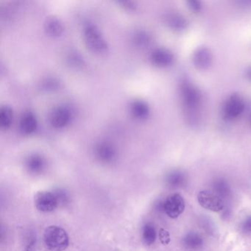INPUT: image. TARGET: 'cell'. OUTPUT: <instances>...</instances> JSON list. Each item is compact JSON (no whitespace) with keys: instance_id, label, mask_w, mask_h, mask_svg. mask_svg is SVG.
I'll return each instance as SVG.
<instances>
[{"instance_id":"1","label":"cell","mask_w":251,"mask_h":251,"mask_svg":"<svg viewBox=\"0 0 251 251\" xmlns=\"http://www.w3.org/2000/svg\"><path fill=\"white\" fill-rule=\"evenodd\" d=\"M44 242L51 251H64L68 248L70 238L67 231L61 227L50 226L45 229Z\"/></svg>"},{"instance_id":"2","label":"cell","mask_w":251,"mask_h":251,"mask_svg":"<svg viewBox=\"0 0 251 251\" xmlns=\"http://www.w3.org/2000/svg\"><path fill=\"white\" fill-rule=\"evenodd\" d=\"M198 201L202 208L214 212H219L225 208L224 200L215 192L201 191L198 194Z\"/></svg>"},{"instance_id":"3","label":"cell","mask_w":251,"mask_h":251,"mask_svg":"<svg viewBox=\"0 0 251 251\" xmlns=\"http://www.w3.org/2000/svg\"><path fill=\"white\" fill-rule=\"evenodd\" d=\"M34 203L36 208L42 212H52L58 205L55 193L50 192H39L35 195Z\"/></svg>"},{"instance_id":"4","label":"cell","mask_w":251,"mask_h":251,"mask_svg":"<svg viewBox=\"0 0 251 251\" xmlns=\"http://www.w3.org/2000/svg\"><path fill=\"white\" fill-rule=\"evenodd\" d=\"M164 211L172 219L178 217L185 209V202L183 197L179 194H173L167 197L164 202Z\"/></svg>"},{"instance_id":"5","label":"cell","mask_w":251,"mask_h":251,"mask_svg":"<svg viewBox=\"0 0 251 251\" xmlns=\"http://www.w3.org/2000/svg\"><path fill=\"white\" fill-rule=\"evenodd\" d=\"M203 243L202 237L195 233H190L186 235L183 239L185 247L189 250L199 249Z\"/></svg>"},{"instance_id":"6","label":"cell","mask_w":251,"mask_h":251,"mask_svg":"<svg viewBox=\"0 0 251 251\" xmlns=\"http://www.w3.org/2000/svg\"><path fill=\"white\" fill-rule=\"evenodd\" d=\"M156 230L155 227L152 224L145 225L142 230V238H143L144 242L147 245H151L155 242L156 239Z\"/></svg>"},{"instance_id":"7","label":"cell","mask_w":251,"mask_h":251,"mask_svg":"<svg viewBox=\"0 0 251 251\" xmlns=\"http://www.w3.org/2000/svg\"><path fill=\"white\" fill-rule=\"evenodd\" d=\"M158 236H159L160 241H161L163 245H168V244L170 243V233H169L167 230H166L165 229L161 228V230H160Z\"/></svg>"},{"instance_id":"8","label":"cell","mask_w":251,"mask_h":251,"mask_svg":"<svg viewBox=\"0 0 251 251\" xmlns=\"http://www.w3.org/2000/svg\"><path fill=\"white\" fill-rule=\"evenodd\" d=\"M242 230L245 233H251V217L244 222Z\"/></svg>"},{"instance_id":"9","label":"cell","mask_w":251,"mask_h":251,"mask_svg":"<svg viewBox=\"0 0 251 251\" xmlns=\"http://www.w3.org/2000/svg\"><path fill=\"white\" fill-rule=\"evenodd\" d=\"M170 180H171V184L173 185V186H177L181 184V181L183 179H182L181 177H179V176H177V177H172Z\"/></svg>"}]
</instances>
